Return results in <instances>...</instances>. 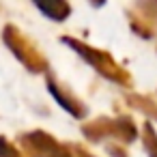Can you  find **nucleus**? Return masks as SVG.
I'll use <instances>...</instances> for the list:
<instances>
[{"label":"nucleus","instance_id":"1","mask_svg":"<svg viewBox=\"0 0 157 157\" xmlns=\"http://www.w3.org/2000/svg\"><path fill=\"white\" fill-rule=\"evenodd\" d=\"M26 142H28V148L35 151L39 157H69V153L65 148H60L54 140H50L45 136H30Z\"/></svg>","mask_w":157,"mask_h":157},{"label":"nucleus","instance_id":"2","mask_svg":"<svg viewBox=\"0 0 157 157\" xmlns=\"http://www.w3.org/2000/svg\"><path fill=\"white\" fill-rule=\"evenodd\" d=\"M0 157H22V155H17V151L11 144H7V140H0Z\"/></svg>","mask_w":157,"mask_h":157},{"label":"nucleus","instance_id":"3","mask_svg":"<svg viewBox=\"0 0 157 157\" xmlns=\"http://www.w3.org/2000/svg\"><path fill=\"white\" fill-rule=\"evenodd\" d=\"M80 157H88V155H80Z\"/></svg>","mask_w":157,"mask_h":157}]
</instances>
